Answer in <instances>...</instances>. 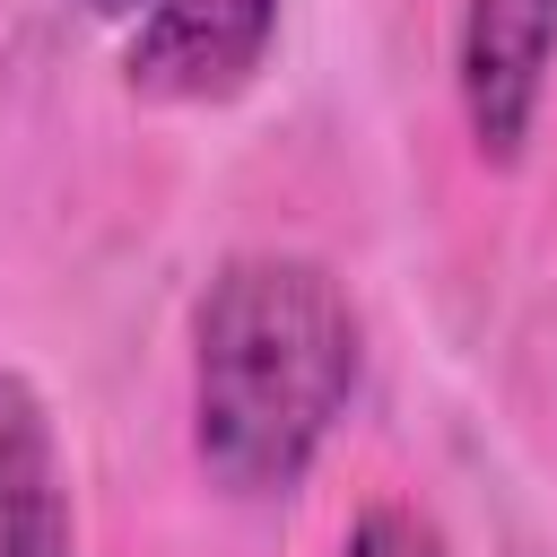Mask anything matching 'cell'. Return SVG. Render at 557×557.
<instances>
[{
    "label": "cell",
    "mask_w": 557,
    "mask_h": 557,
    "mask_svg": "<svg viewBox=\"0 0 557 557\" xmlns=\"http://www.w3.org/2000/svg\"><path fill=\"white\" fill-rule=\"evenodd\" d=\"M0 557H78L61 426L17 366H0Z\"/></svg>",
    "instance_id": "cell-4"
},
{
    "label": "cell",
    "mask_w": 557,
    "mask_h": 557,
    "mask_svg": "<svg viewBox=\"0 0 557 557\" xmlns=\"http://www.w3.org/2000/svg\"><path fill=\"white\" fill-rule=\"evenodd\" d=\"M557 70V0H461L453 17V104L487 165L531 148L540 96Z\"/></svg>",
    "instance_id": "cell-3"
},
{
    "label": "cell",
    "mask_w": 557,
    "mask_h": 557,
    "mask_svg": "<svg viewBox=\"0 0 557 557\" xmlns=\"http://www.w3.org/2000/svg\"><path fill=\"white\" fill-rule=\"evenodd\" d=\"M366 374V322L313 252H226L191 296V461L235 505H287L339 435Z\"/></svg>",
    "instance_id": "cell-1"
},
{
    "label": "cell",
    "mask_w": 557,
    "mask_h": 557,
    "mask_svg": "<svg viewBox=\"0 0 557 557\" xmlns=\"http://www.w3.org/2000/svg\"><path fill=\"white\" fill-rule=\"evenodd\" d=\"M339 557H453V548H444V531H435L426 513H409V505H366V513L348 522Z\"/></svg>",
    "instance_id": "cell-5"
},
{
    "label": "cell",
    "mask_w": 557,
    "mask_h": 557,
    "mask_svg": "<svg viewBox=\"0 0 557 557\" xmlns=\"http://www.w3.org/2000/svg\"><path fill=\"white\" fill-rule=\"evenodd\" d=\"M78 9L113 35L122 78L157 104L244 96L278 44V0H78Z\"/></svg>",
    "instance_id": "cell-2"
}]
</instances>
